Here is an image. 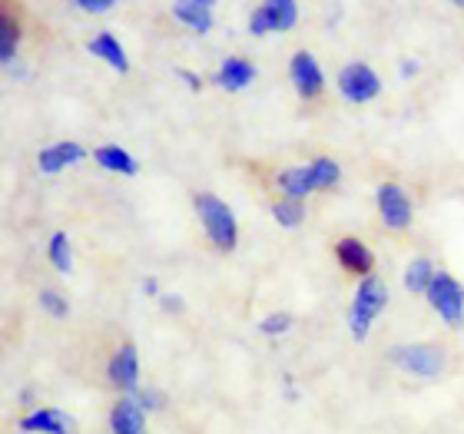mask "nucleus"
I'll return each instance as SVG.
<instances>
[{
  "instance_id": "nucleus-10",
  "label": "nucleus",
  "mask_w": 464,
  "mask_h": 434,
  "mask_svg": "<svg viewBox=\"0 0 464 434\" xmlns=\"http://www.w3.org/2000/svg\"><path fill=\"white\" fill-rule=\"evenodd\" d=\"M335 259H339L342 269L358 275V279L375 275V252L368 249L362 239H355V236H342V239L335 242Z\"/></svg>"
},
{
  "instance_id": "nucleus-15",
  "label": "nucleus",
  "mask_w": 464,
  "mask_h": 434,
  "mask_svg": "<svg viewBox=\"0 0 464 434\" xmlns=\"http://www.w3.org/2000/svg\"><path fill=\"white\" fill-rule=\"evenodd\" d=\"M276 189H279L285 199H305L309 193H315L309 163H305V166H285V169H279V176H276Z\"/></svg>"
},
{
  "instance_id": "nucleus-28",
  "label": "nucleus",
  "mask_w": 464,
  "mask_h": 434,
  "mask_svg": "<svg viewBox=\"0 0 464 434\" xmlns=\"http://www.w3.org/2000/svg\"><path fill=\"white\" fill-rule=\"evenodd\" d=\"M80 10H87V14H107V10H113L120 0H73Z\"/></svg>"
},
{
  "instance_id": "nucleus-35",
  "label": "nucleus",
  "mask_w": 464,
  "mask_h": 434,
  "mask_svg": "<svg viewBox=\"0 0 464 434\" xmlns=\"http://www.w3.org/2000/svg\"><path fill=\"white\" fill-rule=\"evenodd\" d=\"M451 4H455V7H461V10H464V0H451Z\"/></svg>"
},
{
  "instance_id": "nucleus-9",
  "label": "nucleus",
  "mask_w": 464,
  "mask_h": 434,
  "mask_svg": "<svg viewBox=\"0 0 464 434\" xmlns=\"http://www.w3.org/2000/svg\"><path fill=\"white\" fill-rule=\"evenodd\" d=\"M20 431L24 434H73L77 421L67 415L63 408H34L30 415L20 418Z\"/></svg>"
},
{
  "instance_id": "nucleus-23",
  "label": "nucleus",
  "mask_w": 464,
  "mask_h": 434,
  "mask_svg": "<svg viewBox=\"0 0 464 434\" xmlns=\"http://www.w3.org/2000/svg\"><path fill=\"white\" fill-rule=\"evenodd\" d=\"M262 4L272 10L279 34H285V30H292L299 24V0H262Z\"/></svg>"
},
{
  "instance_id": "nucleus-30",
  "label": "nucleus",
  "mask_w": 464,
  "mask_h": 434,
  "mask_svg": "<svg viewBox=\"0 0 464 434\" xmlns=\"http://www.w3.org/2000/svg\"><path fill=\"white\" fill-rule=\"evenodd\" d=\"M176 77L183 80V83H189V90H203V80L196 77L193 70H176Z\"/></svg>"
},
{
  "instance_id": "nucleus-22",
  "label": "nucleus",
  "mask_w": 464,
  "mask_h": 434,
  "mask_svg": "<svg viewBox=\"0 0 464 434\" xmlns=\"http://www.w3.org/2000/svg\"><path fill=\"white\" fill-rule=\"evenodd\" d=\"M272 219L279 222L282 229H299L302 222H305V203L302 199H276L272 203Z\"/></svg>"
},
{
  "instance_id": "nucleus-24",
  "label": "nucleus",
  "mask_w": 464,
  "mask_h": 434,
  "mask_svg": "<svg viewBox=\"0 0 464 434\" xmlns=\"http://www.w3.org/2000/svg\"><path fill=\"white\" fill-rule=\"evenodd\" d=\"M249 34L252 37H266V34H279V27H276V17H272V10L266 7V4H259V7L249 14Z\"/></svg>"
},
{
  "instance_id": "nucleus-25",
  "label": "nucleus",
  "mask_w": 464,
  "mask_h": 434,
  "mask_svg": "<svg viewBox=\"0 0 464 434\" xmlns=\"http://www.w3.org/2000/svg\"><path fill=\"white\" fill-rule=\"evenodd\" d=\"M40 309L47 312V315H53V319H67L70 302L63 299L57 289H44V292H40Z\"/></svg>"
},
{
  "instance_id": "nucleus-16",
  "label": "nucleus",
  "mask_w": 464,
  "mask_h": 434,
  "mask_svg": "<svg viewBox=\"0 0 464 434\" xmlns=\"http://www.w3.org/2000/svg\"><path fill=\"white\" fill-rule=\"evenodd\" d=\"M93 159H97L100 169H107V173H116V176H136L140 173L136 156H130L123 146H116V143L97 146V149H93Z\"/></svg>"
},
{
  "instance_id": "nucleus-17",
  "label": "nucleus",
  "mask_w": 464,
  "mask_h": 434,
  "mask_svg": "<svg viewBox=\"0 0 464 434\" xmlns=\"http://www.w3.org/2000/svg\"><path fill=\"white\" fill-rule=\"evenodd\" d=\"M173 17L193 34H209L213 30V10L203 7L199 0H173Z\"/></svg>"
},
{
  "instance_id": "nucleus-27",
  "label": "nucleus",
  "mask_w": 464,
  "mask_h": 434,
  "mask_svg": "<svg viewBox=\"0 0 464 434\" xmlns=\"http://www.w3.org/2000/svg\"><path fill=\"white\" fill-rule=\"evenodd\" d=\"M133 395H136V401L146 408V411H163V408H166V395L160 391V388H143V385H140Z\"/></svg>"
},
{
  "instance_id": "nucleus-4",
  "label": "nucleus",
  "mask_w": 464,
  "mask_h": 434,
  "mask_svg": "<svg viewBox=\"0 0 464 434\" xmlns=\"http://www.w3.org/2000/svg\"><path fill=\"white\" fill-rule=\"evenodd\" d=\"M425 299H428V305H431V312H435L448 328H458L464 322V285L455 275L438 272L435 282L428 285Z\"/></svg>"
},
{
  "instance_id": "nucleus-14",
  "label": "nucleus",
  "mask_w": 464,
  "mask_h": 434,
  "mask_svg": "<svg viewBox=\"0 0 464 434\" xmlns=\"http://www.w3.org/2000/svg\"><path fill=\"white\" fill-rule=\"evenodd\" d=\"M87 50L97 60H103L107 67H113L116 73H130V57H126V50H123V43H120V37H116V34H110V30H103V34H97V37L90 40Z\"/></svg>"
},
{
  "instance_id": "nucleus-31",
  "label": "nucleus",
  "mask_w": 464,
  "mask_h": 434,
  "mask_svg": "<svg viewBox=\"0 0 464 434\" xmlns=\"http://www.w3.org/2000/svg\"><path fill=\"white\" fill-rule=\"evenodd\" d=\"M143 295H150V299H153V295H160V282H156V279H143Z\"/></svg>"
},
{
  "instance_id": "nucleus-19",
  "label": "nucleus",
  "mask_w": 464,
  "mask_h": 434,
  "mask_svg": "<svg viewBox=\"0 0 464 434\" xmlns=\"http://www.w3.org/2000/svg\"><path fill=\"white\" fill-rule=\"evenodd\" d=\"M435 275H438L435 262L428 259V256H415L405 269V289L411 292V295H425L428 285L435 282Z\"/></svg>"
},
{
  "instance_id": "nucleus-34",
  "label": "nucleus",
  "mask_w": 464,
  "mask_h": 434,
  "mask_svg": "<svg viewBox=\"0 0 464 434\" xmlns=\"http://www.w3.org/2000/svg\"><path fill=\"white\" fill-rule=\"evenodd\" d=\"M199 4H203V7H209V10L216 7V0H199Z\"/></svg>"
},
{
  "instance_id": "nucleus-26",
  "label": "nucleus",
  "mask_w": 464,
  "mask_h": 434,
  "mask_svg": "<svg viewBox=\"0 0 464 434\" xmlns=\"http://www.w3.org/2000/svg\"><path fill=\"white\" fill-rule=\"evenodd\" d=\"M289 328H292V315H289V312H269V315L259 322V332L266 338H279V335H285Z\"/></svg>"
},
{
  "instance_id": "nucleus-18",
  "label": "nucleus",
  "mask_w": 464,
  "mask_h": 434,
  "mask_svg": "<svg viewBox=\"0 0 464 434\" xmlns=\"http://www.w3.org/2000/svg\"><path fill=\"white\" fill-rule=\"evenodd\" d=\"M20 40H24V27H20V20L4 10L0 14V63L10 67L14 60H17V50H20Z\"/></svg>"
},
{
  "instance_id": "nucleus-8",
  "label": "nucleus",
  "mask_w": 464,
  "mask_h": 434,
  "mask_svg": "<svg viewBox=\"0 0 464 434\" xmlns=\"http://www.w3.org/2000/svg\"><path fill=\"white\" fill-rule=\"evenodd\" d=\"M107 378H110V385H113L116 391H123V395H133L136 388H140V352H136L133 342H123V345L110 355Z\"/></svg>"
},
{
  "instance_id": "nucleus-11",
  "label": "nucleus",
  "mask_w": 464,
  "mask_h": 434,
  "mask_svg": "<svg viewBox=\"0 0 464 434\" xmlns=\"http://www.w3.org/2000/svg\"><path fill=\"white\" fill-rule=\"evenodd\" d=\"M80 159H87V149H83L80 143H73V140H60V143H50V146H44V149L37 153L40 173H47V176L63 173V169H70V166L80 163Z\"/></svg>"
},
{
  "instance_id": "nucleus-3",
  "label": "nucleus",
  "mask_w": 464,
  "mask_h": 434,
  "mask_svg": "<svg viewBox=\"0 0 464 434\" xmlns=\"http://www.w3.org/2000/svg\"><path fill=\"white\" fill-rule=\"evenodd\" d=\"M388 362L411 378H438L445 371V352L435 342H408L388 352Z\"/></svg>"
},
{
  "instance_id": "nucleus-2",
  "label": "nucleus",
  "mask_w": 464,
  "mask_h": 434,
  "mask_svg": "<svg viewBox=\"0 0 464 434\" xmlns=\"http://www.w3.org/2000/svg\"><path fill=\"white\" fill-rule=\"evenodd\" d=\"M388 305V289L378 275H365L358 279L355 299H352V309H348V328H352V338L355 342H365L372 325L378 322V315L385 312Z\"/></svg>"
},
{
  "instance_id": "nucleus-32",
  "label": "nucleus",
  "mask_w": 464,
  "mask_h": 434,
  "mask_svg": "<svg viewBox=\"0 0 464 434\" xmlns=\"http://www.w3.org/2000/svg\"><path fill=\"white\" fill-rule=\"evenodd\" d=\"M418 73V63L415 60H405V63H401V77H415Z\"/></svg>"
},
{
  "instance_id": "nucleus-29",
  "label": "nucleus",
  "mask_w": 464,
  "mask_h": 434,
  "mask_svg": "<svg viewBox=\"0 0 464 434\" xmlns=\"http://www.w3.org/2000/svg\"><path fill=\"white\" fill-rule=\"evenodd\" d=\"M160 309L169 312V315H179V312L186 309V302L179 299V295H163V299H160Z\"/></svg>"
},
{
  "instance_id": "nucleus-1",
  "label": "nucleus",
  "mask_w": 464,
  "mask_h": 434,
  "mask_svg": "<svg viewBox=\"0 0 464 434\" xmlns=\"http://www.w3.org/2000/svg\"><path fill=\"white\" fill-rule=\"evenodd\" d=\"M193 209L199 216V226H203L206 239L213 242L219 252H232L239 246V222L229 206L213 193H196L193 196Z\"/></svg>"
},
{
  "instance_id": "nucleus-13",
  "label": "nucleus",
  "mask_w": 464,
  "mask_h": 434,
  "mask_svg": "<svg viewBox=\"0 0 464 434\" xmlns=\"http://www.w3.org/2000/svg\"><path fill=\"white\" fill-rule=\"evenodd\" d=\"M252 80H256V63L246 57H226L216 70V83L226 93H239V90L249 87Z\"/></svg>"
},
{
  "instance_id": "nucleus-7",
  "label": "nucleus",
  "mask_w": 464,
  "mask_h": 434,
  "mask_svg": "<svg viewBox=\"0 0 464 434\" xmlns=\"http://www.w3.org/2000/svg\"><path fill=\"white\" fill-rule=\"evenodd\" d=\"M289 80L302 100H319L325 93V70L309 50H295L289 57Z\"/></svg>"
},
{
  "instance_id": "nucleus-12",
  "label": "nucleus",
  "mask_w": 464,
  "mask_h": 434,
  "mask_svg": "<svg viewBox=\"0 0 464 434\" xmlns=\"http://www.w3.org/2000/svg\"><path fill=\"white\" fill-rule=\"evenodd\" d=\"M146 415L136 395H123L110 408V434H146Z\"/></svg>"
},
{
  "instance_id": "nucleus-5",
  "label": "nucleus",
  "mask_w": 464,
  "mask_h": 434,
  "mask_svg": "<svg viewBox=\"0 0 464 434\" xmlns=\"http://www.w3.org/2000/svg\"><path fill=\"white\" fill-rule=\"evenodd\" d=\"M339 93H342V100L355 103V107L372 103V100L382 97V77H378L368 63L352 60V63H345V67L339 70Z\"/></svg>"
},
{
  "instance_id": "nucleus-6",
  "label": "nucleus",
  "mask_w": 464,
  "mask_h": 434,
  "mask_svg": "<svg viewBox=\"0 0 464 434\" xmlns=\"http://www.w3.org/2000/svg\"><path fill=\"white\" fill-rule=\"evenodd\" d=\"M375 206H378V216H382V222H385L388 229H395V232L411 229L415 203H411V196L405 193V186L382 183L375 193Z\"/></svg>"
},
{
  "instance_id": "nucleus-21",
  "label": "nucleus",
  "mask_w": 464,
  "mask_h": 434,
  "mask_svg": "<svg viewBox=\"0 0 464 434\" xmlns=\"http://www.w3.org/2000/svg\"><path fill=\"white\" fill-rule=\"evenodd\" d=\"M309 173H312V186H315V193L319 189H332V186L342 179V166L332 159V156H315L309 163Z\"/></svg>"
},
{
  "instance_id": "nucleus-33",
  "label": "nucleus",
  "mask_w": 464,
  "mask_h": 434,
  "mask_svg": "<svg viewBox=\"0 0 464 434\" xmlns=\"http://www.w3.org/2000/svg\"><path fill=\"white\" fill-rule=\"evenodd\" d=\"M20 401H24V405H34V391H30V388L27 391H20Z\"/></svg>"
},
{
  "instance_id": "nucleus-20",
  "label": "nucleus",
  "mask_w": 464,
  "mask_h": 434,
  "mask_svg": "<svg viewBox=\"0 0 464 434\" xmlns=\"http://www.w3.org/2000/svg\"><path fill=\"white\" fill-rule=\"evenodd\" d=\"M47 259L57 272H73V242L67 232H53L47 242Z\"/></svg>"
}]
</instances>
